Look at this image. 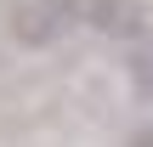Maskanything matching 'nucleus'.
<instances>
[{
	"label": "nucleus",
	"instance_id": "nucleus-2",
	"mask_svg": "<svg viewBox=\"0 0 153 147\" xmlns=\"http://www.w3.org/2000/svg\"><path fill=\"white\" fill-rule=\"evenodd\" d=\"M74 23H85V28H97L108 40H136L148 28L136 0H74Z\"/></svg>",
	"mask_w": 153,
	"mask_h": 147
},
{
	"label": "nucleus",
	"instance_id": "nucleus-1",
	"mask_svg": "<svg viewBox=\"0 0 153 147\" xmlns=\"http://www.w3.org/2000/svg\"><path fill=\"white\" fill-rule=\"evenodd\" d=\"M74 28V0H0V40L17 51H45Z\"/></svg>",
	"mask_w": 153,
	"mask_h": 147
},
{
	"label": "nucleus",
	"instance_id": "nucleus-3",
	"mask_svg": "<svg viewBox=\"0 0 153 147\" xmlns=\"http://www.w3.org/2000/svg\"><path fill=\"white\" fill-rule=\"evenodd\" d=\"M125 68H131V85L153 102V28H142V34L131 40V62H125Z\"/></svg>",
	"mask_w": 153,
	"mask_h": 147
},
{
	"label": "nucleus",
	"instance_id": "nucleus-4",
	"mask_svg": "<svg viewBox=\"0 0 153 147\" xmlns=\"http://www.w3.org/2000/svg\"><path fill=\"white\" fill-rule=\"evenodd\" d=\"M131 147H153V130H136V136H131Z\"/></svg>",
	"mask_w": 153,
	"mask_h": 147
}]
</instances>
